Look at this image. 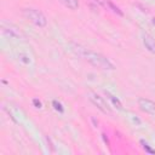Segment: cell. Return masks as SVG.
Here are the masks:
<instances>
[{
	"mask_svg": "<svg viewBox=\"0 0 155 155\" xmlns=\"http://www.w3.org/2000/svg\"><path fill=\"white\" fill-rule=\"evenodd\" d=\"M76 49H78V46H76ZM76 53L79 56H81L82 58H85L88 63L92 64L93 67H97V68L103 69V70H114L115 69V65L110 62V59L99 52L87 50V49H78Z\"/></svg>",
	"mask_w": 155,
	"mask_h": 155,
	"instance_id": "cell-1",
	"label": "cell"
},
{
	"mask_svg": "<svg viewBox=\"0 0 155 155\" xmlns=\"http://www.w3.org/2000/svg\"><path fill=\"white\" fill-rule=\"evenodd\" d=\"M23 16L26 17V19H28L29 22H32V23L34 26H36V27L44 28V27H46V24H47L46 16L44 15L40 10L32 9V7L23 9Z\"/></svg>",
	"mask_w": 155,
	"mask_h": 155,
	"instance_id": "cell-2",
	"label": "cell"
},
{
	"mask_svg": "<svg viewBox=\"0 0 155 155\" xmlns=\"http://www.w3.org/2000/svg\"><path fill=\"white\" fill-rule=\"evenodd\" d=\"M88 99H90V101L93 103V105H96L102 113L108 114V115H112V114H113L112 109H110V107H109L108 103L105 102V99H104L102 96H99L98 93H96V92H90V93H88Z\"/></svg>",
	"mask_w": 155,
	"mask_h": 155,
	"instance_id": "cell-3",
	"label": "cell"
},
{
	"mask_svg": "<svg viewBox=\"0 0 155 155\" xmlns=\"http://www.w3.org/2000/svg\"><path fill=\"white\" fill-rule=\"evenodd\" d=\"M1 32L12 39H22L23 38L21 30L15 24L10 23V22H6V21H1Z\"/></svg>",
	"mask_w": 155,
	"mask_h": 155,
	"instance_id": "cell-4",
	"label": "cell"
},
{
	"mask_svg": "<svg viewBox=\"0 0 155 155\" xmlns=\"http://www.w3.org/2000/svg\"><path fill=\"white\" fill-rule=\"evenodd\" d=\"M138 107L142 112L155 116V103L147 98H138Z\"/></svg>",
	"mask_w": 155,
	"mask_h": 155,
	"instance_id": "cell-5",
	"label": "cell"
},
{
	"mask_svg": "<svg viewBox=\"0 0 155 155\" xmlns=\"http://www.w3.org/2000/svg\"><path fill=\"white\" fill-rule=\"evenodd\" d=\"M142 38H143V44H144L145 49H147L149 52H151V53L155 55V40H154L149 34H143Z\"/></svg>",
	"mask_w": 155,
	"mask_h": 155,
	"instance_id": "cell-6",
	"label": "cell"
},
{
	"mask_svg": "<svg viewBox=\"0 0 155 155\" xmlns=\"http://www.w3.org/2000/svg\"><path fill=\"white\" fill-rule=\"evenodd\" d=\"M69 10H78L79 9V0H58Z\"/></svg>",
	"mask_w": 155,
	"mask_h": 155,
	"instance_id": "cell-7",
	"label": "cell"
},
{
	"mask_svg": "<svg viewBox=\"0 0 155 155\" xmlns=\"http://www.w3.org/2000/svg\"><path fill=\"white\" fill-rule=\"evenodd\" d=\"M105 3H107V9H109V10H112L114 13H116V15H119V16H124V12L118 7V6H115L110 0H105Z\"/></svg>",
	"mask_w": 155,
	"mask_h": 155,
	"instance_id": "cell-8",
	"label": "cell"
},
{
	"mask_svg": "<svg viewBox=\"0 0 155 155\" xmlns=\"http://www.w3.org/2000/svg\"><path fill=\"white\" fill-rule=\"evenodd\" d=\"M105 95L108 96V98H109L110 101L113 102V104H114V107H115V108H118V109H120V110L122 109V104H121V102H120V101H119V99H118L115 96L110 95V93H109V92H107V91H105Z\"/></svg>",
	"mask_w": 155,
	"mask_h": 155,
	"instance_id": "cell-9",
	"label": "cell"
},
{
	"mask_svg": "<svg viewBox=\"0 0 155 155\" xmlns=\"http://www.w3.org/2000/svg\"><path fill=\"white\" fill-rule=\"evenodd\" d=\"M141 144H142V147H143V149H144L145 151L150 153V154H155V150H154V149H151V148H150V145H149L148 143H145L143 139L141 141Z\"/></svg>",
	"mask_w": 155,
	"mask_h": 155,
	"instance_id": "cell-10",
	"label": "cell"
},
{
	"mask_svg": "<svg viewBox=\"0 0 155 155\" xmlns=\"http://www.w3.org/2000/svg\"><path fill=\"white\" fill-rule=\"evenodd\" d=\"M52 104H53L55 109H56V110H58L59 113H63V112H64V108L62 107V104H61L59 102H57V101H53V102H52Z\"/></svg>",
	"mask_w": 155,
	"mask_h": 155,
	"instance_id": "cell-11",
	"label": "cell"
},
{
	"mask_svg": "<svg viewBox=\"0 0 155 155\" xmlns=\"http://www.w3.org/2000/svg\"><path fill=\"white\" fill-rule=\"evenodd\" d=\"M33 104L35 105V108H41V102L39 101V99H33Z\"/></svg>",
	"mask_w": 155,
	"mask_h": 155,
	"instance_id": "cell-12",
	"label": "cell"
},
{
	"mask_svg": "<svg viewBox=\"0 0 155 155\" xmlns=\"http://www.w3.org/2000/svg\"><path fill=\"white\" fill-rule=\"evenodd\" d=\"M153 23H154V24H155V18H154V19H153Z\"/></svg>",
	"mask_w": 155,
	"mask_h": 155,
	"instance_id": "cell-13",
	"label": "cell"
}]
</instances>
